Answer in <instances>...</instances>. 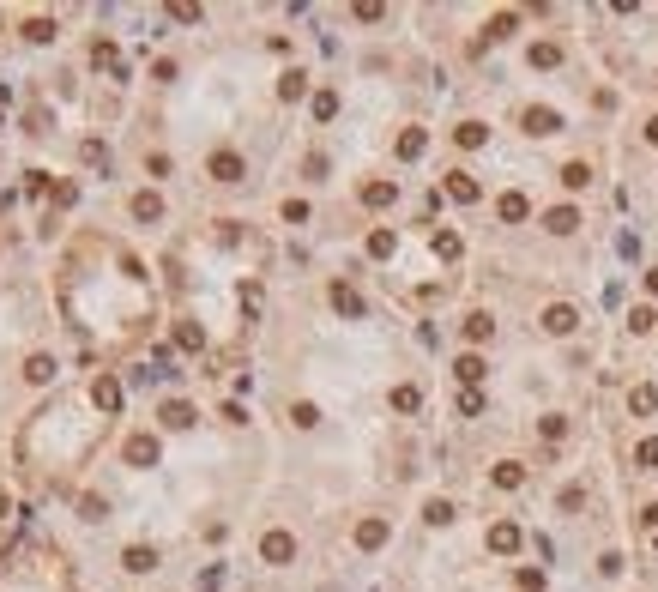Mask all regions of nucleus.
<instances>
[{"label": "nucleus", "instance_id": "obj_1", "mask_svg": "<svg viewBox=\"0 0 658 592\" xmlns=\"http://www.w3.org/2000/svg\"><path fill=\"white\" fill-rule=\"evenodd\" d=\"M260 556L266 562H290L296 556V538H290V532H266V538H260Z\"/></svg>", "mask_w": 658, "mask_h": 592}, {"label": "nucleus", "instance_id": "obj_2", "mask_svg": "<svg viewBox=\"0 0 658 592\" xmlns=\"http://www.w3.org/2000/svg\"><path fill=\"white\" fill-rule=\"evenodd\" d=\"M574 320L580 315H574L568 303H555V308H544V333H574Z\"/></svg>", "mask_w": 658, "mask_h": 592}, {"label": "nucleus", "instance_id": "obj_3", "mask_svg": "<svg viewBox=\"0 0 658 592\" xmlns=\"http://www.w3.org/2000/svg\"><path fill=\"white\" fill-rule=\"evenodd\" d=\"M211 182H242V157L236 152H218V157H211Z\"/></svg>", "mask_w": 658, "mask_h": 592}, {"label": "nucleus", "instance_id": "obj_4", "mask_svg": "<svg viewBox=\"0 0 658 592\" xmlns=\"http://www.w3.org/2000/svg\"><path fill=\"white\" fill-rule=\"evenodd\" d=\"M127 459L133 466H157V435H133L127 441Z\"/></svg>", "mask_w": 658, "mask_h": 592}, {"label": "nucleus", "instance_id": "obj_5", "mask_svg": "<svg viewBox=\"0 0 658 592\" xmlns=\"http://www.w3.org/2000/svg\"><path fill=\"white\" fill-rule=\"evenodd\" d=\"M525 127H532V133H555L562 115H555V109H525Z\"/></svg>", "mask_w": 658, "mask_h": 592}, {"label": "nucleus", "instance_id": "obj_6", "mask_svg": "<svg viewBox=\"0 0 658 592\" xmlns=\"http://www.w3.org/2000/svg\"><path fill=\"white\" fill-rule=\"evenodd\" d=\"M357 544H362V550L387 544V520H362V526H357Z\"/></svg>", "mask_w": 658, "mask_h": 592}, {"label": "nucleus", "instance_id": "obj_7", "mask_svg": "<svg viewBox=\"0 0 658 592\" xmlns=\"http://www.w3.org/2000/svg\"><path fill=\"white\" fill-rule=\"evenodd\" d=\"M91 399H97L103 411H115V405H121V387H115L109 375H97V387H91Z\"/></svg>", "mask_w": 658, "mask_h": 592}, {"label": "nucleus", "instance_id": "obj_8", "mask_svg": "<svg viewBox=\"0 0 658 592\" xmlns=\"http://www.w3.org/2000/svg\"><path fill=\"white\" fill-rule=\"evenodd\" d=\"M133 218H145V224H157V218H164V199H157V194H139V199H133Z\"/></svg>", "mask_w": 658, "mask_h": 592}, {"label": "nucleus", "instance_id": "obj_9", "mask_svg": "<svg viewBox=\"0 0 658 592\" xmlns=\"http://www.w3.org/2000/svg\"><path fill=\"white\" fill-rule=\"evenodd\" d=\"M121 562H127V568H133V574H145V568H157V550H145V544H133V550H127V556H121Z\"/></svg>", "mask_w": 658, "mask_h": 592}, {"label": "nucleus", "instance_id": "obj_10", "mask_svg": "<svg viewBox=\"0 0 658 592\" xmlns=\"http://www.w3.org/2000/svg\"><path fill=\"white\" fill-rule=\"evenodd\" d=\"M544 224H550V230H555V236H568V230H574V224H580V218H574V206H555V212H550V218H544Z\"/></svg>", "mask_w": 658, "mask_h": 592}, {"label": "nucleus", "instance_id": "obj_11", "mask_svg": "<svg viewBox=\"0 0 658 592\" xmlns=\"http://www.w3.org/2000/svg\"><path fill=\"white\" fill-rule=\"evenodd\" d=\"M447 194H453V199H478V182H471V176H459V169H453V176H447Z\"/></svg>", "mask_w": 658, "mask_h": 592}, {"label": "nucleus", "instance_id": "obj_12", "mask_svg": "<svg viewBox=\"0 0 658 592\" xmlns=\"http://www.w3.org/2000/svg\"><path fill=\"white\" fill-rule=\"evenodd\" d=\"M393 194H399L393 182H369V188H362V199H369V206H393Z\"/></svg>", "mask_w": 658, "mask_h": 592}, {"label": "nucleus", "instance_id": "obj_13", "mask_svg": "<svg viewBox=\"0 0 658 592\" xmlns=\"http://www.w3.org/2000/svg\"><path fill=\"white\" fill-rule=\"evenodd\" d=\"M495 484H501V489H520V484H525V471L508 459V466H495Z\"/></svg>", "mask_w": 658, "mask_h": 592}, {"label": "nucleus", "instance_id": "obj_14", "mask_svg": "<svg viewBox=\"0 0 658 592\" xmlns=\"http://www.w3.org/2000/svg\"><path fill=\"white\" fill-rule=\"evenodd\" d=\"M501 218L520 224V218H525V194H501Z\"/></svg>", "mask_w": 658, "mask_h": 592}, {"label": "nucleus", "instance_id": "obj_15", "mask_svg": "<svg viewBox=\"0 0 658 592\" xmlns=\"http://www.w3.org/2000/svg\"><path fill=\"white\" fill-rule=\"evenodd\" d=\"M489 544H495V550H513V544H520V526H495Z\"/></svg>", "mask_w": 658, "mask_h": 592}, {"label": "nucleus", "instance_id": "obj_16", "mask_svg": "<svg viewBox=\"0 0 658 592\" xmlns=\"http://www.w3.org/2000/svg\"><path fill=\"white\" fill-rule=\"evenodd\" d=\"M164 423L169 429H187V423H194V411H187V405H164Z\"/></svg>", "mask_w": 658, "mask_h": 592}, {"label": "nucleus", "instance_id": "obj_17", "mask_svg": "<svg viewBox=\"0 0 658 592\" xmlns=\"http://www.w3.org/2000/svg\"><path fill=\"white\" fill-rule=\"evenodd\" d=\"M555 61H562V48H555V43H538V48H532V67H555Z\"/></svg>", "mask_w": 658, "mask_h": 592}, {"label": "nucleus", "instance_id": "obj_18", "mask_svg": "<svg viewBox=\"0 0 658 592\" xmlns=\"http://www.w3.org/2000/svg\"><path fill=\"white\" fill-rule=\"evenodd\" d=\"M278 91H284V97H290V103H296V97H302V91H308V73H284V85H278Z\"/></svg>", "mask_w": 658, "mask_h": 592}, {"label": "nucleus", "instance_id": "obj_19", "mask_svg": "<svg viewBox=\"0 0 658 592\" xmlns=\"http://www.w3.org/2000/svg\"><path fill=\"white\" fill-rule=\"evenodd\" d=\"M629 405H634V411H658V387H634Z\"/></svg>", "mask_w": 658, "mask_h": 592}, {"label": "nucleus", "instance_id": "obj_20", "mask_svg": "<svg viewBox=\"0 0 658 592\" xmlns=\"http://www.w3.org/2000/svg\"><path fill=\"white\" fill-rule=\"evenodd\" d=\"M332 303H338V308H344V315H362V303H357V290H344V284H338V290H332Z\"/></svg>", "mask_w": 658, "mask_h": 592}, {"label": "nucleus", "instance_id": "obj_21", "mask_svg": "<svg viewBox=\"0 0 658 592\" xmlns=\"http://www.w3.org/2000/svg\"><path fill=\"white\" fill-rule=\"evenodd\" d=\"M25 37H30V43H48V37H55V25H48V18H30Z\"/></svg>", "mask_w": 658, "mask_h": 592}, {"label": "nucleus", "instance_id": "obj_22", "mask_svg": "<svg viewBox=\"0 0 658 592\" xmlns=\"http://www.w3.org/2000/svg\"><path fill=\"white\" fill-rule=\"evenodd\" d=\"M465 338H471V345H478V338H489V315H471V320H465Z\"/></svg>", "mask_w": 658, "mask_h": 592}, {"label": "nucleus", "instance_id": "obj_23", "mask_svg": "<svg viewBox=\"0 0 658 592\" xmlns=\"http://www.w3.org/2000/svg\"><path fill=\"white\" fill-rule=\"evenodd\" d=\"M562 182H568V188H586V182H592V169H586V164H568V169H562Z\"/></svg>", "mask_w": 658, "mask_h": 592}, {"label": "nucleus", "instance_id": "obj_24", "mask_svg": "<svg viewBox=\"0 0 658 592\" xmlns=\"http://www.w3.org/2000/svg\"><path fill=\"white\" fill-rule=\"evenodd\" d=\"M315 115H320V121H332V115H338V97L320 91V97H315Z\"/></svg>", "mask_w": 658, "mask_h": 592}, {"label": "nucleus", "instance_id": "obj_25", "mask_svg": "<svg viewBox=\"0 0 658 592\" xmlns=\"http://www.w3.org/2000/svg\"><path fill=\"white\" fill-rule=\"evenodd\" d=\"M423 152V133H417V127H411V133H399V157H417Z\"/></svg>", "mask_w": 658, "mask_h": 592}, {"label": "nucleus", "instance_id": "obj_26", "mask_svg": "<svg viewBox=\"0 0 658 592\" xmlns=\"http://www.w3.org/2000/svg\"><path fill=\"white\" fill-rule=\"evenodd\" d=\"M25 375H30V381H48V375H55V363H48V357H30Z\"/></svg>", "mask_w": 658, "mask_h": 592}, {"label": "nucleus", "instance_id": "obj_27", "mask_svg": "<svg viewBox=\"0 0 658 592\" xmlns=\"http://www.w3.org/2000/svg\"><path fill=\"white\" fill-rule=\"evenodd\" d=\"M459 381H483V357H459Z\"/></svg>", "mask_w": 658, "mask_h": 592}, {"label": "nucleus", "instance_id": "obj_28", "mask_svg": "<svg viewBox=\"0 0 658 592\" xmlns=\"http://www.w3.org/2000/svg\"><path fill=\"white\" fill-rule=\"evenodd\" d=\"M369 254H393V230H374V236H369Z\"/></svg>", "mask_w": 658, "mask_h": 592}, {"label": "nucleus", "instance_id": "obj_29", "mask_svg": "<svg viewBox=\"0 0 658 592\" xmlns=\"http://www.w3.org/2000/svg\"><path fill=\"white\" fill-rule=\"evenodd\" d=\"M176 345H187V350L199 345V327H194V320H181V327H176Z\"/></svg>", "mask_w": 658, "mask_h": 592}, {"label": "nucleus", "instance_id": "obj_30", "mask_svg": "<svg viewBox=\"0 0 658 592\" xmlns=\"http://www.w3.org/2000/svg\"><path fill=\"white\" fill-rule=\"evenodd\" d=\"M393 405H399V411H417V387H393Z\"/></svg>", "mask_w": 658, "mask_h": 592}, {"label": "nucleus", "instance_id": "obj_31", "mask_svg": "<svg viewBox=\"0 0 658 592\" xmlns=\"http://www.w3.org/2000/svg\"><path fill=\"white\" fill-rule=\"evenodd\" d=\"M646 139H652V145H658V115H652V121H646Z\"/></svg>", "mask_w": 658, "mask_h": 592}]
</instances>
